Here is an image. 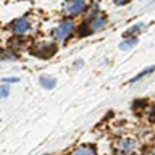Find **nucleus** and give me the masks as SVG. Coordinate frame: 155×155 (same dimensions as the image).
Segmentation results:
<instances>
[{
    "mask_svg": "<svg viewBox=\"0 0 155 155\" xmlns=\"http://www.w3.org/2000/svg\"><path fill=\"white\" fill-rule=\"evenodd\" d=\"M74 31V23L71 21V19H65V21H61L58 26L53 29V37H55V41H66L68 37L73 34Z\"/></svg>",
    "mask_w": 155,
    "mask_h": 155,
    "instance_id": "1",
    "label": "nucleus"
},
{
    "mask_svg": "<svg viewBox=\"0 0 155 155\" xmlns=\"http://www.w3.org/2000/svg\"><path fill=\"white\" fill-rule=\"evenodd\" d=\"M86 10V2L84 0H68L65 5V13L70 16H76L81 15Z\"/></svg>",
    "mask_w": 155,
    "mask_h": 155,
    "instance_id": "2",
    "label": "nucleus"
},
{
    "mask_svg": "<svg viewBox=\"0 0 155 155\" xmlns=\"http://www.w3.org/2000/svg\"><path fill=\"white\" fill-rule=\"evenodd\" d=\"M134 149H136V140L129 139V137L121 139L118 142V145H116V152L120 155H129V153L134 152Z\"/></svg>",
    "mask_w": 155,
    "mask_h": 155,
    "instance_id": "3",
    "label": "nucleus"
},
{
    "mask_svg": "<svg viewBox=\"0 0 155 155\" xmlns=\"http://www.w3.org/2000/svg\"><path fill=\"white\" fill-rule=\"evenodd\" d=\"M12 31L15 34L23 36V34L31 31V23H29L26 18H18V19H15V21L12 23Z\"/></svg>",
    "mask_w": 155,
    "mask_h": 155,
    "instance_id": "4",
    "label": "nucleus"
},
{
    "mask_svg": "<svg viewBox=\"0 0 155 155\" xmlns=\"http://www.w3.org/2000/svg\"><path fill=\"white\" fill-rule=\"evenodd\" d=\"M55 45L53 44H48V42H42V44H39V45L36 47V50H34V53L39 57H42V58H48L50 55H53L55 53Z\"/></svg>",
    "mask_w": 155,
    "mask_h": 155,
    "instance_id": "5",
    "label": "nucleus"
},
{
    "mask_svg": "<svg viewBox=\"0 0 155 155\" xmlns=\"http://www.w3.org/2000/svg\"><path fill=\"white\" fill-rule=\"evenodd\" d=\"M105 23H107V19H105L104 15H95V16L91 19V23H89V32H94V31L102 29L105 26Z\"/></svg>",
    "mask_w": 155,
    "mask_h": 155,
    "instance_id": "6",
    "label": "nucleus"
},
{
    "mask_svg": "<svg viewBox=\"0 0 155 155\" xmlns=\"http://www.w3.org/2000/svg\"><path fill=\"white\" fill-rule=\"evenodd\" d=\"M71 155H97V152L92 145H82V147H78L74 152H71Z\"/></svg>",
    "mask_w": 155,
    "mask_h": 155,
    "instance_id": "7",
    "label": "nucleus"
},
{
    "mask_svg": "<svg viewBox=\"0 0 155 155\" xmlns=\"http://www.w3.org/2000/svg\"><path fill=\"white\" fill-rule=\"evenodd\" d=\"M55 84H57L55 78H52V76H42L41 78V86L45 87V89H53Z\"/></svg>",
    "mask_w": 155,
    "mask_h": 155,
    "instance_id": "8",
    "label": "nucleus"
},
{
    "mask_svg": "<svg viewBox=\"0 0 155 155\" xmlns=\"http://www.w3.org/2000/svg\"><path fill=\"white\" fill-rule=\"evenodd\" d=\"M136 44H137V39L136 37H131V41H124V42H121L120 44V48H131V47H134Z\"/></svg>",
    "mask_w": 155,
    "mask_h": 155,
    "instance_id": "9",
    "label": "nucleus"
},
{
    "mask_svg": "<svg viewBox=\"0 0 155 155\" xmlns=\"http://www.w3.org/2000/svg\"><path fill=\"white\" fill-rule=\"evenodd\" d=\"M153 70H155V66H152V68H149V70H145V71H142V73H140V74H137V76L134 78V79H133V82H136V81H139V79H142V76H145V74H149V73H152Z\"/></svg>",
    "mask_w": 155,
    "mask_h": 155,
    "instance_id": "10",
    "label": "nucleus"
},
{
    "mask_svg": "<svg viewBox=\"0 0 155 155\" xmlns=\"http://www.w3.org/2000/svg\"><path fill=\"white\" fill-rule=\"evenodd\" d=\"M142 28H144V24H140V23H139V24H134V26L131 28L128 32H126V36H129V34H134V32H137V31H140Z\"/></svg>",
    "mask_w": 155,
    "mask_h": 155,
    "instance_id": "11",
    "label": "nucleus"
},
{
    "mask_svg": "<svg viewBox=\"0 0 155 155\" xmlns=\"http://www.w3.org/2000/svg\"><path fill=\"white\" fill-rule=\"evenodd\" d=\"M7 95H8V87L2 86V87H0V97H7Z\"/></svg>",
    "mask_w": 155,
    "mask_h": 155,
    "instance_id": "12",
    "label": "nucleus"
},
{
    "mask_svg": "<svg viewBox=\"0 0 155 155\" xmlns=\"http://www.w3.org/2000/svg\"><path fill=\"white\" fill-rule=\"evenodd\" d=\"M5 82H18V78H7V79H3Z\"/></svg>",
    "mask_w": 155,
    "mask_h": 155,
    "instance_id": "13",
    "label": "nucleus"
},
{
    "mask_svg": "<svg viewBox=\"0 0 155 155\" xmlns=\"http://www.w3.org/2000/svg\"><path fill=\"white\" fill-rule=\"evenodd\" d=\"M113 2H115L116 5H124V3H128L129 0H113Z\"/></svg>",
    "mask_w": 155,
    "mask_h": 155,
    "instance_id": "14",
    "label": "nucleus"
},
{
    "mask_svg": "<svg viewBox=\"0 0 155 155\" xmlns=\"http://www.w3.org/2000/svg\"><path fill=\"white\" fill-rule=\"evenodd\" d=\"M145 155H155V147H152V149H149L147 152H145Z\"/></svg>",
    "mask_w": 155,
    "mask_h": 155,
    "instance_id": "15",
    "label": "nucleus"
}]
</instances>
